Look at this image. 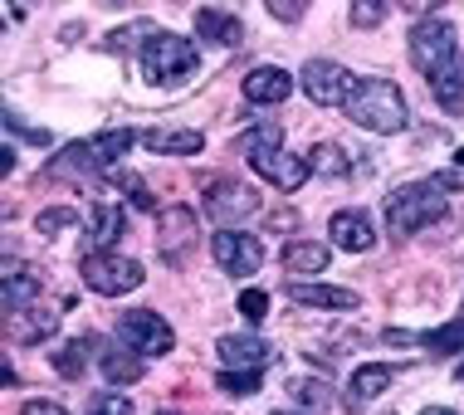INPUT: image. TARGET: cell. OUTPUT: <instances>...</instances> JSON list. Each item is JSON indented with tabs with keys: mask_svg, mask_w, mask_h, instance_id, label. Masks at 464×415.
Masks as SVG:
<instances>
[{
	"mask_svg": "<svg viewBox=\"0 0 464 415\" xmlns=\"http://www.w3.org/2000/svg\"><path fill=\"white\" fill-rule=\"evenodd\" d=\"M79 274H83V284L103 298H122V294H132V288H142V279H147L142 264L118 255V249H93V255L79 264Z\"/></svg>",
	"mask_w": 464,
	"mask_h": 415,
	"instance_id": "6",
	"label": "cell"
},
{
	"mask_svg": "<svg viewBox=\"0 0 464 415\" xmlns=\"http://www.w3.org/2000/svg\"><path fill=\"white\" fill-rule=\"evenodd\" d=\"M284 269L288 274H323L328 269V245L318 240H294L284 249Z\"/></svg>",
	"mask_w": 464,
	"mask_h": 415,
	"instance_id": "23",
	"label": "cell"
},
{
	"mask_svg": "<svg viewBox=\"0 0 464 415\" xmlns=\"http://www.w3.org/2000/svg\"><path fill=\"white\" fill-rule=\"evenodd\" d=\"M142 147L157 152V157H196L200 147H206V137H200L196 128H147Z\"/></svg>",
	"mask_w": 464,
	"mask_h": 415,
	"instance_id": "17",
	"label": "cell"
},
{
	"mask_svg": "<svg viewBox=\"0 0 464 415\" xmlns=\"http://www.w3.org/2000/svg\"><path fill=\"white\" fill-rule=\"evenodd\" d=\"M420 415H459V410H450V406H425Z\"/></svg>",
	"mask_w": 464,
	"mask_h": 415,
	"instance_id": "42",
	"label": "cell"
},
{
	"mask_svg": "<svg viewBox=\"0 0 464 415\" xmlns=\"http://www.w3.org/2000/svg\"><path fill=\"white\" fill-rule=\"evenodd\" d=\"M459 381H464V362H459Z\"/></svg>",
	"mask_w": 464,
	"mask_h": 415,
	"instance_id": "46",
	"label": "cell"
},
{
	"mask_svg": "<svg viewBox=\"0 0 464 415\" xmlns=\"http://www.w3.org/2000/svg\"><path fill=\"white\" fill-rule=\"evenodd\" d=\"M122 225H128V216H122L112 200H98L93 206V240H98V249H112L122 240Z\"/></svg>",
	"mask_w": 464,
	"mask_h": 415,
	"instance_id": "24",
	"label": "cell"
},
{
	"mask_svg": "<svg viewBox=\"0 0 464 415\" xmlns=\"http://www.w3.org/2000/svg\"><path fill=\"white\" fill-rule=\"evenodd\" d=\"M112 181H118L122 191L132 196V206H137V210H157V196H152V186H147L142 176H132V171H112Z\"/></svg>",
	"mask_w": 464,
	"mask_h": 415,
	"instance_id": "31",
	"label": "cell"
},
{
	"mask_svg": "<svg viewBox=\"0 0 464 415\" xmlns=\"http://www.w3.org/2000/svg\"><path fill=\"white\" fill-rule=\"evenodd\" d=\"M157 249L167 264H186L196 249V210L191 206H161L157 210Z\"/></svg>",
	"mask_w": 464,
	"mask_h": 415,
	"instance_id": "11",
	"label": "cell"
},
{
	"mask_svg": "<svg viewBox=\"0 0 464 415\" xmlns=\"http://www.w3.org/2000/svg\"><path fill=\"white\" fill-rule=\"evenodd\" d=\"M430 181L440 186V191H464V171H459V167H450V171H435Z\"/></svg>",
	"mask_w": 464,
	"mask_h": 415,
	"instance_id": "37",
	"label": "cell"
},
{
	"mask_svg": "<svg viewBox=\"0 0 464 415\" xmlns=\"http://www.w3.org/2000/svg\"><path fill=\"white\" fill-rule=\"evenodd\" d=\"M196 44L186 34H171V30H157L152 40L142 44V73L147 83H186L196 73Z\"/></svg>",
	"mask_w": 464,
	"mask_h": 415,
	"instance_id": "5",
	"label": "cell"
},
{
	"mask_svg": "<svg viewBox=\"0 0 464 415\" xmlns=\"http://www.w3.org/2000/svg\"><path fill=\"white\" fill-rule=\"evenodd\" d=\"M157 415H181V410H157Z\"/></svg>",
	"mask_w": 464,
	"mask_h": 415,
	"instance_id": "45",
	"label": "cell"
},
{
	"mask_svg": "<svg viewBox=\"0 0 464 415\" xmlns=\"http://www.w3.org/2000/svg\"><path fill=\"white\" fill-rule=\"evenodd\" d=\"M420 347H430L435 357H450V352H464V318L445 323V328H435V333H420Z\"/></svg>",
	"mask_w": 464,
	"mask_h": 415,
	"instance_id": "26",
	"label": "cell"
},
{
	"mask_svg": "<svg viewBox=\"0 0 464 415\" xmlns=\"http://www.w3.org/2000/svg\"><path fill=\"white\" fill-rule=\"evenodd\" d=\"M298 79H304V93L318 108H347V98H353V88H357L353 73L343 64H333V59H308Z\"/></svg>",
	"mask_w": 464,
	"mask_h": 415,
	"instance_id": "10",
	"label": "cell"
},
{
	"mask_svg": "<svg viewBox=\"0 0 464 415\" xmlns=\"http://www.w3.org/2000/svg\"><path fill=\"white\" fill-rule=\"evenodd\" d=\"M259 376L265 372H220V391H230V396H255L259 391Z\"/></svg>",
	"mask_w": 464,
	"mask_h": 415,
	"instance_id": "34",
	"label": "cell"
},
{
	"mask_svg": "<svg viewBox=\"0 0 464 415\" xmlns=\"http://www.w3.org/2000/svg\"><path fill=\"white\" fill-rule=\"evenodd\" d=\"M235 308H240V318H245V323H265V313H269V294H265V288H245L240 304H235Z\"/></svg>",
	"mask_w": 464,
	"mask_h": 415,
	"instance_id": "35",
	"label": "cell"
},
{
	"mask_svg": "<svg viewBox=\"0 0 464 415\" xmlns=\"http://www.w3.org/2000/svg\"><path fill=\"white\" fill-rule=\"evenodd\" d=\"M328 230H333V245L353 249V255H362V249L376 245V230H372V220L362 216V210H337Z\"/></svg>",
	"mask_w": 464,
	"mask_h": 415,
	"instance_id": "20",
	"label": "cell"
},
{
	"mask_svg": "<svg viewBox=\"0 0 464 415\" xmlns=\"http://www.w3.org/2000/svg\"><path fill=\"white\" fill-rule=\"evenodd\" d=\"M98 367H103V376L112 386H132V381H142V376H147V362L137 357V352H128V347L98 352Z\"/></svg>",
	"mask_w": 464,
	"mask_h": 415,
	"instance_id": "22",
	"label": "cell"
},
{
	"mask_svg": "<svg viewBox=\"0 0 464 415\" xmlns=\"http://www.w3.org/2000/svg\"><path fill=\"white\" fill-rule=\"evenodd\" d=\"M288 298L298 308H333V313H353L362 308V298L353 288H337V284H313V279H294L288 284Z\"/></svg>",
	"mask_w": 464,
	"mask_h": 415,
	"instance_id": "15",
	"label": "cell"
},
{
	"mask_svg": "<svg viewBox=\"0 0 464 415\" xmlns=\"http://www.w3.org/2000/svg\"><path fill=\"white\" fill-rule=\"evenodd\" d=\"M0 284H5V318H20V313H30V304L40 298V269L34 264H15L5 259V274H0Z\"/></svg>",
	"mask_w": 464,
	"mask_h": 415,
	"instance_id": "13",
	"label": "cell"
},
{
	"mask_svg": "<svg viewBox=\"0 0 464 415\" xmlns=\"http://www.w3.org/2000/svg\"><path fill=\"white\" fill-rule=\"evenodd\" d=\"M392 376H396V372L382 367V362H367V367H357L353 381H347V401H343V406H347V410H362L367 401H376V396L386 391V386H392Z\"/></svg>",
	"mask_w": 464,
	"mask_h": 415,
	"instance_id": "19",
	"label": "cell"
},
{
	"mask_svg": "<svg viewBox=\"0 0 464 415\" xmlns=\"http://www.w3.org/2000/svg\"><path fill=\"white\" fill-rule=\"evenodd\" d=\"M259 210V196L249 191L245 181H230V176H220V181L206 186V216L220 225V230H235L240 220H249Z\"/></svg>",
	"mask_w": 464,
	"mask_h": 415,
	"instance_id": "9",
	"label": "cell"
},
{
	"mask_svg": "<svg viewBox=\"0 0 464 415\" xmlns=\"http://www.w3.org/2000/svg\"><path fill=\"white\" fill-rule=\"evenodd\" d=\"M288 93H294V73L279 69V64H259L245 73V98L249 103H288Z\"/></svg>",
	"mask_w": 464,
	"mask_h": 415,
	"instance_id": "16",
	"label": "cell"
},
{
	"mask_svg": "<svg viewBox=\"0 0 464 415\" xmlns=\"http://www.w3.org/2000/svg\"><path fill=\"white\" fill-rule=\"evenodd\" d=\"M83 415H132V401L118 396V391H103V396L89 401V410H83Z\"/></svg>",
	"mask_w": 464,
	"mask_h": 415,
	"instance_id": "36",
	"label": "cell"
},
{
	"mask_svg": "<svg viewBox=\"0 0 464 415\" xmlns=\"http://www.w3.org/2000/svg\"><path fill=\"white\" fill-rule=\"evenodd\" d=\"M343 112L357 122V128L382 132V137H392V132H401L411 122L406 98H401V88L392 79H357V88H353V98H347Z\"/></svg>",
	"mask_w": 464,
	"mask_h": 415,
	"instance_id": "2",
	"label": "cell"
},
{
	"mask_svg": "<svg viewBox=\"0 0 464 415\" xmlns=\"http://www.w3.org/2000/svg\"><path fill=\"white\" fill-rule=\"evenodd\" d=\"M308 167H313V176H328V181H337V176H347V157L337 152L333 142H318L308 152Z\"/></svg>",
	"mask_w": 464,
	"mask_h": 415,
	"instance_id": "28",
	"label": "cell"
},
{
	"mask_svg": "<svg viewBox=\"0 0 464 415\" xmlns=\"http://www.w3.org/2000/svg\"><path fill=\"white\" fill-rule=\"evenodd\" d=\"M430 93H435V103H440L450 118H459L464 112V54L459 59H450V64L430 79Z\"/></svg>",
	"mask_w": 464,
	"mask_h": 415,
	"instance_id": "21",
	"label": "cell"
},
{
	"mask_svg": "<svg viewBox=\"0 0 464 415\" xmlns=\"http://www.w3.org/2000/svg\"><path fill=\"white\" fill-rule=\"evenodd\" d=\"M288 391H294V401H298V406H308V410H328L333 406V391L323 381H294Z\"/></svg>",
	"mask_w": 464,
	"mask_h": 415,
	"instance_id": "32",
	"label": "cell"
},
{
	"mask_svg": "<svg viewBox=\"0 0 464 415\" xmlns=\"http://www.w3.org/2000/svg\"><path fill=\"white\" fill-rule=\"evenodd\" d=\"M216 352H220L225 372H265L269 367V343L255 333H225Z\"/></svg>",
	"mask_w": 464,
	"mask_h": 415,
	"instance_id": "14",
	"label": "cell"
},
{
	"mask_svg": "<svg viewBox=\"0 0 464 415\" xmlns=\"http://www.w3.org/2000/svg\"><path fill=\"white\" fill-rule=\"evenodd\" d=\"M445 210H450V200L430 176H425V181H406L386 196V230L406 240V235H420V230H430L435 220H445Z\"/></svg>",
	"mask_w": 464,
	"mask_h": 415,
	"instance_id": "3",
	"label": "cell"
},
{
	"mask_svg": "<svg viewBox=\"0 0 464 415\" xmlns=\"http://www.w3.org/2000/svg\"><path fill=\"white\" fill-rule=\"evenodd\" d=\"M455 161H459V167H464V147H459V152H455Z\"/></svg>",
	"mask_w": 464,
	"mask_h": 415,
	"instance_id": "44",
	"label": "cell"
},
{
	"mask_svg": "<svg viewBox=\"0 0 464 415\" xmlns=\"http://www.w3.org/2000/svg\"><path fill=\"white\" fill-rule=\"evenodd\" d=\"M386 347H420V333H401V328H386L382 333Z\"/></svg>",
	"mask_w": 464,
	"mask_h": 415,
	"instance_id": "38",
	"label": "cell"
},
{
	"mask_svg": "<svg viewBox=\"0 0 464 415\" xmlns=\"http://www.w3.org/2000/svg\"><path fill=\"white\" fill-rule=\"evenodd\" d=\"M89 352H93V337H79V343L59 347L54 352V372L59 376H83V367H89Z\"/></svg>",
	"mask_w": 464,
	"mask_h": 415,
	"instance_id": "27",
	"label": "cell"
},
{
	"mask_svg": "<svg viewBox=\"0 0 464 415\" xmlns=\"http://www.w3.org/2000/svg\"><path fill=\"white\" fill-rule=\"evenodd\" d=\"M382 415H392V410H382Z\"/></svg>",
	"mask_w": 464,
	"mask_h": 415,
	"instance_id": "47",
	"label": "cell"
},
{
	"mask_svg": "<svg viewBox=\"0 0 464 415\" xmlns=\"http://www.w3.org/2000/svg\"><path fill=\"white\" fill-rule=\"evenodd\" d=\"M118 343L137 352V357H167L171 347H177V333L167 328V318L152 308H128L118 318Z\"/></svg>",
	"mask_w": 464,
	"mask_h": 415,
	"instance_id": "7",
	"label": "cell"
},
{
	"mask_svg": "<svg viewBox=\"0 0 464 415\" xmlns=\"http://www.w3.org/2000/svg\"><path fill=\"white\" fill-rule=\"evenodd\" d=\"M386 15H392V5H386V0H357V5L347 10V20H353L357 30H372V24H382Z\"/></svg>",
	"mask_w": 464,
	"mask_h": 415,
	"instance_id": "33",
	"label": "cell"
},
{
	"mask_svg": "<svg viewBox=\"0 0 464 415\" xmlns=\"http://www.w3.org/2000/svg\"><path fill=\"white\" fill-rule=\"evenodd\" d=\"M152 34H157V30H152V20H132V24H122V30H112V34H108V49H112V54H128L137 40L147 44Z\"/></svg>",
	"mask_w": 464,
	"mask_h": 415,
	"instance_id": "30",
	"label": "cell"
},
{
	"mask_svg": "<svg viewBox=\"0 0 464 415\" xmlns=\"http://www.w3.org/2000/svg\"><path fill=\"white\" fill-rule=\"evenodd\" d=\"M34 318H10V328H15V343H24V347H34V343H44L49 333L59 328V313H44V308H30Z\"/></svg>",
	"mask_w": 464,
	"mask_h": 415,
	"instance_id": "25",
	"label": "cell"
},
{
	"mask_svg": "<svg viewBox=\"0 0 464 415\" xmlns=\"http://www.w3.org/2000/svg\"><path fill=\"white\" fill-rule=\"evenodd\" d=\"M269 15H279V20H304V5H284V0H269Z\"/></svg>",
	"mask_w": 464,
	"mask_h": 415,
	"instance_id": "40",
	"label": "cell"
},
{
	"mask_svg": "<svg viewBox=\"0 0 464 415\" xmlns=\"http://www.w3.org/2000/svg\"><path fill=\"white\" fill-rule=\"evenodd\" d=\"M269 230H298V216H294V210H274V216H269Z\"/></svg>",
	"mask_w": 464,
	"mask_h": 415,
	"instance_id": "41",
	"label": "cell"
},
{
	"mask_svg": "<svg viewBox=\"0 0 464 415\" xmlns=\"http://www.w3.org/2000/svg\"><path fill=\"white\" fill-rule=\"evenodd\" d=\"M411 59H416V69L420 73H440L450 59H459V44H455V24L440 20V15H430V20H420L416 30H411Z\"/></svg>",
	"mask_w": 464,
	"mask_h": 415,
	"instance_id": "8",
	"label": "cell"
},
{
	"mask_svg": "<svg viewBox=\"0 0 464 415\" xmlns=\"http://www.w3.org/2000/svg\"><path fill=\"white\" fill-rule=\"evenodd\" d=\"M196 34H200V40H210V44H220V49H240L245 44V24L235 15H225V10H216V5H200L196 10Z\"/></svg>",
	"mask_w": 464,
	"mask_h": 415,
	"instance_id": "18",
	"label": "cell"
},
{
	"mask_svg": "<svg viewBox=\"0 0 464 415\" xmlns=\"http://www.w3.org/2000/svg\"><path fill=\"white\" fill-rule=\"evenodd\" d=\"M73 225H79V210L73 206H49V210L34 216V230L40 235H64V230H73Z\"/></svg>",
	"mask_w": 464,
	"mask_h": 415,
	"instance_id": "29",
	"label": "cell"
},
{
	"mask_svg": "<svg viewBox=\"0 0 464 415\" xmlns=\"http://www.w3.org/2000/svg\"><path fill=\"white\" fill-rule=\"evenodd\" d=\"M210 255H216V264L225 274L249 279V274H259V264H265V245L245 230H220L216 240H210Z\"/></svg>",
	"mask_w": 464,
	"mask_h": 415,
	"instance_id": "12",
	"label": "cell"
},
{
	"mask_svg": "<svg viewBox=\"0 0 464 415\" xmlns=\"http://www.w3.org/2000/svg\"><path fill=\"white\" fill-rule=\"evenodd\" d=\"M240 152L249 157V167L265 176L274 191H298V186L313 176L308 157L284 152V132L274 128V122H265V128H255L249 137H240Z\"/></svg>",
	"mask_w": 464,
	"mask_h": 415,
	"instance_id": "1",
	"label": "cell"
},
{
	"mask_svg": "<svg viewBox=\"0 0 464 415\" xmlns=\"http://www.w3.org/2000/svg\"><path fill=\"white\" fill-rule=\"evenodd\" d=\"M274 415H304V410H274Z\"/></svg>",
	"mask_w": 464,
	"mask_h": 415,
	"instance_id": "43",
	"label": "cell"
},
{
	"mask_svg": "<svg viewBox=\"0 0 464 415\" xmlns=\"http://www.w3.org/2000/svg\"><path fill=\"white\" fill-rule=\"evenodd\" d=\"M20 415H69L64 406H54V401H24Z\"/></svg>",
	"mask_w": 464,
	"mask_h": 415,
	"instance_id": "39",
	"label": "cell"
},
{
	"mask_svg": "<svg viewBox=\"0 0 464 415\" xmlns=\"http://www.w3.org/2000/svg\"><path fill=\"white\" fill-rule=\"evenodd\" d=\"M132 142H142V132L132 128H112V132H98L93 142H73L64 147V152L54 157V176H83V171H108L112 161H118L122 152H128Z\"/></svg>",
	"mask_w": 464,
	"mask_h": 415,
	"instance_id": "4",
	"label": "cell"
}]
</instances>
